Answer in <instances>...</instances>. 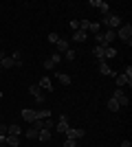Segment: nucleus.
<instances>
[{
  "label": "nucleus",
  "mask_w": 132,
  "mask_h": 147,
  "mask_svg": "<svg viewBox=\"0 0 132 147\" xmlns=\"http://www.w3.org/2000/svg\"><path fill=\"white\" fill-rule=\"evenodd\" d=\"M40 88L46 90V92L53 90V81H51V77H42V79H40Z\"/></svg>",
  "instance_id": "1a4fd4ad"
},
{
  "label": "nucleus",
  "mask_w": 132,
  "mask_h": 147,
  "mask_svg": "<svg viewBox=\"0 0 132 147\" xmlns=\"http://www.w3.org/2000/svg\"><path fill=\"white\" fill-rule=\"evenodd\" d=\"M49 42L51 44H57V42H60V35H57V33H49Z\"/></svg>",
  "instance_id": "bb28decb"
},
{
  "label": "nucleus",
  "mask_w": 132,
  "mask_h": 147,
  "mask_svg": "<svg viewBox=\"0 0 132 147\" xmlns=\"http://www.w3.org/2000/svg\"><path fill=\"white\" fill-rule=\"evenodd\" d=\"M0 99H2V92H0Z\"/></svg>",
  "instance_id": "c9c22d12"
},
{
  "label": "nucleus",
  "mask_w": 132,
  "mask_h": 147,
  "mask_svg": "<svg viewBox=\"0 0 132 147\" xmlns=\"http://www.w3.org/2000/svg\"><path fill=\"white\" fill-rule=\"evenodd\" d=\"M86 37H88L86 31H75V33H73V40H75V42H84Z\"/></svg>",
  "instance_id": "dca6fc26"
},
{
  "label": "nucleus",
  "mask_w": 132,
  "mask_h": 147,
  "mask_svg": "<svg viewBox=\"0 0 132 147\" xmlns=\"http://www.w3.org/2000/svg\"><path fill=\"white\" fill-rule=\"evenodd\" d=\"M90 33H99V24H97V22L90 24Z\"/></svg>",
  "instance_id": "2f4dec72"
},
{
  "label": "nucleus",
  "mask_w": 132,
  "mask_h": 147,
  "mask_svg": "<svg viewBox=\"0 0 132 147\" xmlns=\"http://www.w3.org/2000/svg\"><path fill=\"white\" fill-rule=\"evenodd\" d=\"M112 99H114L119 105H130V99H128V94H123V92H121V88H117V90L112 92Z\"/></svg>",
  "instance_id": "7ed1b4c3"
},
{
  "label": "nucleus",
  "mask_w": 132,
  "mask_h": 147,
  "mask_svg": "<svg viewBox=\"0 0 132 147\" xmlns=\"http://www.w3.org/2000/svg\"><path fill=\"white\" fill-rule=\"evenodd\" d=\"M97 9L101 11V16H110V5H108V2H104V0L99 2V7H97Z\"/></svg>",
  "instance_id": "2eb2a0df"
},
{
  "label": "nucleus",
  "mask_w": 132,
  "mask_h": 147,
  "mask_svg": "<svg viewBox=\"0 0 132 147\" xmlns=\"http://www.w3.org/2000/svg\"><path fill=\"white\" fill-rule=\"evenodd\" d=\"M117 37H121V40H126L128 46L132 44V24H121L119 31H117Z\"/></svg>",
  "instance_id": "f03ea898"
},
{
  "label": "nucleus",
  "mask_w": 132,
  "mask_h": 147,
  "mask_svg": "<svg viewBox=\"0 0 132 147\" xmlns=\"http://www.w3.org/2000/svg\"><path fill=\"white\" fill-rule=\"evenodd\" d=\"M119 108H121V105L117 103V101H114L112 97H110V101H108V110H110V112H117V110H119Z\"/></svg>",
  "instance_id": "5701e85b"
},
{
  "label": "nucleus",
  "mask_w": 132,
  "mask_h": 147,
  "mask_svg": "<svg viewBox=\"0 0 132 147\" xmlns=\"http://www.w3.org/2000/svg\"><path fill=\"white\" fill-rule=\"evenodd\" d=\"M51 117V110H42V112H35V121H40V119H49Z\"/></svg>",
  "instance_id": "b1692460"
},
{
  "label": "nucleus",
  "mask_w": 132,
  "mask_h": 147,
  "mask_svg": "<svg viewBox=\"0 0 132 147\" xmlns=\"http://www.w3.org/2000/svg\"><path fill=\"white\" fill-rule=\"evenodd\" d=\"M64 57H66V61H73V59H75V51H73V49H68L66 53H64Z\"/></svg>",
  "instance_id": "a878e982"
},
{
  "label": "nucleus",
  "mask_w": 132,
  "mask_h": 147,
  "mask_svg": "<svg viewBox=\"0 0 132 147\" xmlns=\"http://www.w3.org/2000/svg\"><path fill=\"white\" fill-rule=\"evenodd\" d=\"M55 127H57V132H64V134H66V132H68V117H66V114H62V117H60V121L55 123Z\"/></svg>",
  "instance_id": "39448f33"
},
{
  "label": "nucleus",
  "mask_w": 132,
  "mask_h": 147,
  "mask_svg": "<svg viewBox=\"0 0 132 147\" xmlns=\"http://www.w3.org/2000/svg\"><path fill=\"white\" fill-rule=\"evenodd\" d=\"M53 66H55V64H53V59H51V57H49L46 61H44V68H46V70H51Z\"/></svg>",
  "instance_id": "7c9ffc66"
},
{
  "label": "nucleus",
  "mask_w": 132,
  "mask_h": 147,
  "mask_svg": "<svg viewBox=\"0 0 132 147\" xmlns=\"http://www.w3.org/2000/svg\"><path fill=\"white\" fill-rule=\"evenodd\" d=\"M20 132H22V127L20 125H7V136H20Z\"/></svg>",
  "instance_id": "9d476101"
},
{
  "label": "nucleus",
  "mask_w": 132,
  "mask_h": 147,
  "mask_svg": "<svg viewBox=\"0 0 132 147\" xmlns=\"http://www.w3.org/2000/svg\"><path fill=\"white\" fill-rule=\"evenodd\" d=\"M51 59H53V64H60V61H62V55H60V53H53V55H51Z\"/></svg>",
  "instance_id": "c85d7f7f"
},
{
  "label": "nucleus",
  "mask_w": 132,
  "mask_h": 147,
  "mask_svg": "<svg viewBox=\"0 0 132 147\" xmlns=\"http://www.w3.org/2000/svg\"><path fill=\"white\" fill-rule=\"evenodd\" d=\"M90 24H93V22H90V20H79V31H90Z\"/></svg>",
  "instance_id": "4be33fe9"
},
{
  "label": "nucleus",
  "mask_w": 132,
  "mask_h": 147,
  "mask_svg": "<svg viewBox=\"0 0 132 147\" xmlns=\"http://www.w3.org/2000/svg\"><path fill=\"white\" fill-rule=\"evenodd\" d=\"M0 136H7V127L5 125H0Z\"/></svg>",
  "instance_id": "72a5a7b5"
},
{
  "label": "nucleus",
  "mask_w": 132,
  "mask_h": 147,
  "mask_svg": "<svg viewBox=\"0 0 132 147\" xmlns=\"http://www.w3.org/2000/svg\"><path fill=\"white\" fill-rule=\"evenodd\" d=\"M22 119H24V121H29V123H33V121H35V110H29V108H26V110H22Z\"/></svg>",
  "instance_id": "9b49d317"
},
{
  "label": "nucleus",
  "mask_w": 132,
  "mask_h": 147,
  "mask_svg": "<svg viewBox=\"0 0 132 147\" xmlns=\"http://www.w3.org/2000/svg\"><path fill=\"white\" fill-rule=\"evenodd\" d=\"M38 138L42 143H49L51 141V129H40V132H38Z\"/></svg>",
  "instance_id": "f8f14e48"
},
{
  "label": "nucleus",
  "mask_w": 132,
  "mask_h": 147,
  "mask_svg": "<svg viewBox=\"0 0 132 147\" xmlns=\"http://www.w3.org/2000/svg\"><path fill=\"white\" fill-rule=\"evenodd\" d=\"M114 37H117V31H110V29H108L106 33H104V42L108 44V42H112Z\"/></svg>",
  "instance_id": "aec40b11"
},
{
  "label": "nucleus",
  "mask_w": 132,
  "mask_h": 147,
  "mask_svg": "<svg viewBox=\"0 0 132 147\" xmlns=\"http://www.w3.org/2000/svg\"><path fill=\"white\" fill-rule=\"evenodd\" d=\"M29 92L33 94V99H35L38 103H42L44 99H46V94H42V88H40V86H35V84H33V86H29Z\"/></svg>",
  "instance_id": "20e7f679"
},
{
  "label": "nucleus",
  "mask_w": 132,
  "mask_h": 147,
  "mask_svg": "<svg viewBox=\"0 0 132 147\" xmlns=\"http://www.w3.org/2000/svg\"><path fill=\"white\" fill-rule=\"evenodd\" d=\"M121 147H132V143L130 141H123V143H121Z\"/></svg>",
  "instance_id": "f704fd0d"
},
{
  "label": "nucleus",
  "mask_w": 132,
  "mask_h": 147,
  "mask_svg": "<svg viewBox=\"0 0 132 147\" xmlns=\"http://www.w3.org/2000/svg\"><path fill=\"white\" fill-rule=\"evenodd\" d=\"M82 136H86V129H70L66 132V138H73V141H77V138H82Z\"/></svg>",
  "instance_id": "423d86ee"
},
{
  "label": "nucleus",
  "mask_w": 132,
  "mask_h": 147,
  "mask_svg": "<svg viewBox=\"0 0 132 147\" xmlns=\"http://www.w3.org/2000/svg\"><path fill=\"white\" fill-rule=\"evenodd\" d=\"M99 73H101V75H110V77H117V73H114V70H110V66H108L106 61H99Z\"/></svg>",
  "instance_id": "6e6552de"
},
{
  "label": "nucleus",
  "mask_w": 132,
  "mask_h": 147,
  "mask_svg": "<svg viewBox=\"0 0 132 147\" xmlns=\"http://www.w3.org/2000/svg\"><path fill=\"white\" fill-rule=\"evenodd\" d=\"M38 132H40V129H35V127L26 129V138H38Z\"/></svg>",
  "instance_id": "393cba45"
},
{
  "label": "nucleus",
  "mask_w": 132,
  "mask_h": 147,
  "mask_svg": "<svg viewBox=\"0 0 132 147\" xmlns=\"http://www.w3.org/2000/svg\"><path fill=\"white\" fill-rule=\"evenodd\" d=\"M101 24H106L110 31L119 29L121 26V16H117V13H112V16H101Z\"/></svg>",
  "instance_id": "f257e3e1"
},
{
  "label": "nucleus",
  "mask_w": 132,
  "mask_h": 147,
  "mask_svg": "<svg viewBox=\"0 0 132 147\" xmlns=\"http://www.w3.org/2000/svg\"><path fill=\"white\" fill-rule=\"evenodd\" d=\"M60 147H77V145H75V141H73V138H66Z\"/></svg>",
  "instance_id": "cd10ccee"
},
{
  "label": "nucleus",
  "mask_w": 132,
  "mask_h": 147,
  "mask_svg": "<svg viewBox=\"0 0 132 147\" xmlns=\"http://www.w3.org/2000/svg\"><path fill=\"white\" fill-rule=\"evenodd\" d=\"M57 79H60V84L68 86V84H70V75H66V73H60V75H57Z\"/></svg>",
  "instance_id": "412c9836"
},
{
  "label": "nucleus",
  "mask_w": 132,
  "mask_h": 147,
  "mask_svg": "<svg viewBox=\"0 0 132 147\" xmlns=\"http://www.w3.org/2000/svg\"><path fill=\"white\" fill-rule=\"evenodd\" d=\"M123 75H128V77H132V66H126V70H123Z\"/></svg>",
  "instance_id": "473e14b6"
},
{
  "label": "nucleus",
  "mask_w": 132,
  "mask_h": 147,
  "mask_svg": "<svg viewBox=\"0 0 132 147\" xmlns=\"http://www.w3.org/2000/svg\"><path fill=\"white\" fill-rule=\"evenodd\" d=\"M68 26H70V31H73V33H75V31H79V22H77V20L68 22Z\"/></svg>",
  "instance_id": "c756f323"
},
{
  "label": "nucleus",
  "mask_w": 132,
  "mask_h": 147,
  "mask_svg": "<svg viewBox=\"0 0 132 147\" xmlns=\"http://www.w3.org/2000/svg\"><path fill=\"white\" fill-rule=\"evenodd\" d=\"M117 55V49H112V46H106L104 49V59H110V57Z\"/></svg>",
  "instance_id": "a211bd4d"
},
{
  "label": "nucleus",
  "mask_w": 132,
  "mask_h": 147,
  "mask_svg": "<svg viewBox=\"0 0 132 147\" xmlns=\"http://www.w3.org/2000/svg\"><path fill=\"white\" fill-rule=\"evenodd\" d=\"M13 66H16V61L11 57H2L0 59V68H13Z\"/></svg>",
  "instance_id": "4468645a"
},
{
  "label": "nucleus",
  "mask_w": 132,
  "mask_h": 147,
  "mask_svg": "<svg viewBox=\"0 0 132 147\" xmlns=\"http://www.w3.org/2000/svg\"><path fill=\"white\" fill-rule=\"evenodd\" d=\"M5 145L18 147V145H20V138H18V136H5Z\"/></svg>",
  "instance_id": "ddd939ff"
},
{
  "label": "nucleus",
  "mask_w": 132,
  "mask_h": 147,
  "mask_svg": "<svg viewBox=\"0 0 132 147\" xmlns=\"http://www.w3.org/2000/svg\"><path fill=\"white\" fill-rule=\"evenodd\" d=\"M104 49H106V46H95V49H93L95 57H97L99 61H106V59H104Z\"/></svg>",
  "instance_id": "f3484780"
},
{
  "label": "nucleus",
  "mask_w": 132,
  "mask_h": 147,
  "mask_svg": "<svg viewBox=\"0 0 132 147\" xmlns=\"http://www.w3.org/2000/svg\"><path fill=\"white\" fill-rule=\"evenodd\" d=\"M66 51H68V42L60 37V42H57V53H66Z\"/></svg>",
  "instance_id": "6ab92c4d"
},
{
  "label": "nucleus",
  "mask_w": 132,
  "mask_h": 147,
  "mask_svg": "<svg viewBox=\"0 0 132 147\" xmlns=\"http://www.w3.org/2000/svg\"><path fill=\"white\" fill-rule=\"evenodd\" d=\"M114 81H117V86H132V77H128V75H117V77H114Z\"/></svg>",
  "instance_id": "0eeeda50"
}]
</instances>
